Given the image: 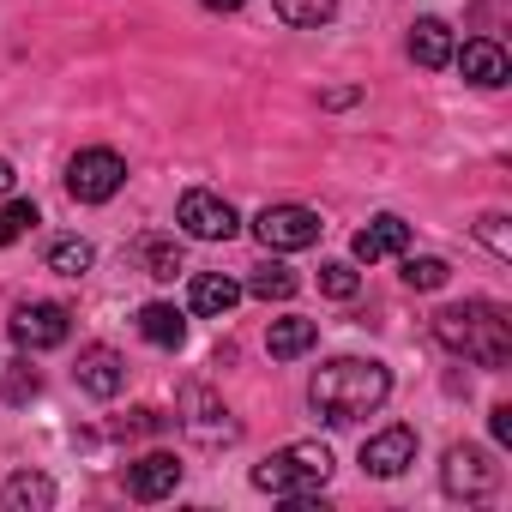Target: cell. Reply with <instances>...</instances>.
<instances>
[{"mask_svg": "<svg viewBox=\"0 0 512 512\" xmlns=\"http://www.w3.org/2000/svg\"><path fill=\"white\" fill-rule=\"evenodd\" d=\"M386 398H392V374H386V362H362V356H338V362H326V368L314 374V386H308L314 416L332 422V428L362 422V416L380 410Z\"/></svg>", "mask_w": 512, "mask_h": 512, "instance_id": "obj_1", "label": "cell"}, {"mask_svg": "<svg viewBox=\"0 0 512 512\" xmlns=\"http://www.w3.org/2000/svg\"><path fill=\"white\" fill-rule=\"evenodd\" d=\"M434 338L476 362V368H506L512 362V320L494 308V302H464V308H440L434 314Z\"/></svg>", "mask_w": 512, "mask_h": 512, "instance_id": "obj_2", "label": "cell"}, {"mask_svg": "<svg viewBox=\"0 0 512 512\" xmlns=\"http://www.w3.org/2000/svg\"><path fill=\"white\" fill-rule=\"evenodd\" d=\"M326 482H332V452H326L320 440L278 446L272 458L253 464V488H260V494H278V500H314Z\"/></svg>", "mask_w": 512, "mask_h": 512, "instance_id": "obj_3", "label": "cell"}, {"mask_svg": "<svg viewBox=\"0 0 512 512\" xmlns=\"http://www.w3.org/2000/svg\"><path fill=\"white\" fill-rule=\"evenodd\" d=\"M320 211H308V205H266L260 217H253V235H260V247L266 253H302V247H314L320 241Z\"/></svg>", "mask_w": 512, "mask_h": 512, "instance_id": "obj_4", "label": "cell"}, {"mask_svg": "<svg viewBox=\"0 0 512 512\" xmlns=\"http://www.w3.org/2000/svg\"><path fill=\"white\" fill-rule=\"evenodd\" d=\"M121 181H127V163H121L109 145H91V151H79V157L67 163V193H73L79 205H103V199H115Z\"/></svg>", "mask_w": 512, "mask_h": 512, "instance_id": "obj_5", "label": "cell"}, {"mask_svg": "<svg viewBox=\"0 0 512 512\" xmlns=\"http://www.w3.org/2000/svg\"><path fill=\"white\" fill-rule=\"evenodd\" d=\"M175 223H181L193 241H229V235L241 229L235 205H229L223 193H211V187H187L181 205H175Z\"/></svg>", "mask_w": 512, "mask_h": 512, "instance_id": "obj_6", "label": "cell"}, {"mask_svg": "<svg viewBox=\"0 0 512 512\" xmlns=\"http://www.w3.org/2000/svg\"><path fill=\"white\" fill-rule=\"evenodd\" d=\"M440 488H446L452 500H482V494L500 488V464H494L482 446H452L446 464H440Z\"/></svg>", "mask_w": 512, "mask_h": 512, "instance_id": "obj_7", "label": "cell"}, {"mask_svg": "<svg viewBox=\"0 0 512 512\" xmlns=\"http://www.w3.org/2000/svg\"><path fill=\"white\" fill-rule=\"evenodd\" d=\"M7 332H13L19 350H55V344H67L73 314H67L61 302H25V308H13Z\"/></svg>", "mask_w": 512, "mask_h": 512, "instance_id": "obj_8", "label": "cell"}, {"mask_svg": "<svg viewBox=\"0 0 512 512\" xmlns=\"http://www.w3.org/2000/svg\"><path fill=\"white\" fill-rule=\"evenodd\" d=\"M410 464H416V428L392 422V428H380L374 440H362V470H368V476L392 482V476H404Z\"/></svg>", "mask_w": 512, "mask_h": 512, "instance_id": "obj_9", "label": "cell"}, {"mask_svg": "<svg viewBox=\"0 0 512 512\" xmlns=\"http://www.w3.org/2000/svg\"><path fill=\"white\" fill-rule=\"evenodd\" d=\"M175 488H181V458L175 452H145L139 464H127V494L133 500L151 506V500H169Z\"/></svg>", "mask_w": 512, "mask_h": 512, "instance_id": "obj_10", "label": "cell"}, {"mask_svg": "<svg viewBox=\"0 0 512 512\" xmlns=\"http://www.w3.org/2000/svg\"><path fill=\"white\" fill-rule=\"evenodd\" d=\"M452 61H458V73H464L470 85H482V91H500V85L512 79V67H506V49H500L494 37H470L464 49H452Z\"/></svg>", "mask_w": 512, "mask_h": 512, "instance_id": "obj_11", "label": "cell"}, {"mask_svg": "<svg viewBox=\"0 0 512 512\" xmlns=\"http://www.w3.org/2000/svg\"><path fill=\"white\" fill-rule=\"evenodd\" d=\"M79 386L91 392V398H121V386H127V362L109 350V344H91V350H79Z\"/></svg>", "mask_w": 512, "mask_h": 512, "instance_id": "obj_12", "label": "cell"}, {"mask_svg": "<svg viewBox=\"0 0 512 512\" xmlns=\"http://www.w3.org/2000/svg\"><path fill=\"white\" fill-rule=\"evenodd\" d=\"M404 247H410V223L392 217V211L374 217L368 229H356V260H362V266H374V260H398Z\"/></svg>", "mask_w": 512, "mask_h": 512, "instance_id": "obj_13", "label": "cell"}, {"mask_svg": "<svg viewBox=\"0 0 512 512\" xmlns=\"http://www.w3.org/2000/svg\"><path fill=\"white\" fill-rule=\"evenodd\" d=\"M452 25L446 19H416L410 25V61L416 67H428V73H440V67H452Z\"/></svg>", "mask_w": 512, "mask_h": 512, "instance_id": "obj_14", "label": "cell"}, {"mask_svg": "<svg viewBox=\"0 0 512 512\" xmlns=\"http://www.w3.org/2000/svg\"><path fill=\"white\" fill-rule=\"evenodd\" d=\"M235 302H241V284L223 278V272H199V278L187 284V308H193L199 320H223Z\"/></svg>", "mask_w": 512, "mask_h": 512, "instance_id": "obj_15", "label": "cell"}, {"mask_svg": "<svg viewBox=\"0 0 512 512\" xmlns=\"http://www.w3.org/2000/svg\"><path fill=\"white\" fill-rule=\"evenodd\" d=\"M187 434H199L205 446H223V440H235V422H229V410L205 392V386H193L187 392Z\"/></svg>", "mask_w": 512, "mask_h": 512, "instance_id": "obj_16", "label": "cell"}, {"mask_svg": "<svg viewBox=\"0 0 512 512\" xmlns=\"http://www.w3.org/2000/svg\"><path fill=\"white\" fill-rule=\"evenodd\" d=\"M0 506L7 512H49L55 506V482L43 470H19V476H7V488H0Z\"/></svg>", "mask_w": 512, "mask_h": 512, "instance_id": "obj_17", "label": "cell"}, {"mask_svg": "<svg viewBox=\"0 0 512 512\" xmlns=\"http://www.w3.org/2000/svg\"><path fill=\"white\" fill-rule=\"evenodd\" d=\"M139 338L157 344V350H181V344H187V320H181L169 302H145V308H139Z\"/></svg>", "mask_w": 512, "mask_h": 512, "instance_id": "obj_18", "label": "cell"}, {"mask_svg": "<svg viewBox=\"0 0 512 512\" xmlns=\"http://www.w3.org/2000/svg\"><path fill=\"white\" fill-rule=\"evenodd\" d=\"M314 344H320V326H314V320H272V332H266L272 362H296V356H308Z\"/></svg>", "mask_w": 512, "mask_h": 512, "instance_id": "obj_19", "label": "cell"}, {"mask_svg": "<svg viewBox=\"0 0 512 512\" xmlns=\"http://www.w3.org/2000/svg\"><path fill=\"white\" fill-rule=\"evenodd\" d=\"M133 253H139L145 278H157V284H169V278L181 272V241H175V235H139Z\"/></svg>", "mask_w": 512, "mask_h": 512, "instance_id": "obj_20", "label": "cell"}, {"mask_svg": "<svg viewBox=\"0 0 512 512\" xmlns=\"http://www.w3.org/2000/svg\"><path fill=\"white\" fill-rule=\"evenodd\" d=\"M91 241H79V235H61V241H49V272L55 278H85L91 272Z\"/></svg>", "mask_w": 512, "mask_h": 512, "instance_id": "obj_21", "label": "cell"}, {"mask_svg": "<svg viewBox=\"0 0 512 512\" xmlns=\"http://www.w3.org/2000/svg\"><path fill=\"white\" fill-rule=\"evenodd\" d=\"M272 7H278L284 25H296V31H320V25L338 13V0H272Z\"/></svg>", "mask_w": 512, "mask_h": 512, "instance_id": "obj_22", "label": "cell"}, {"mask_svg": "<svg viewBox=\"0 0 512 512\" xmlns=\"http://www.w3.org/2000/svg\"><path fill=\"white\" fill-rule=\"evenodd\" d=\"M247 296H260V302H290V296H296V272L272 260V266H260V272L247 278Z\"/></svg>", "mask_w": 512, "mask_h": 512, "instance_id": "obj_23", "label": "cell"}, {"mask_svg": "<svg viewBox=\"0 0 512 512\" xmlns=\"http://www.w3.org/2000/svg\"><path fill=\"white\" fill-rule=\"evenodd\" d=\"M452 278V266L440 260V253H404V284L410 290H440Z\"/></svg>", "mask_w": 512, "mask_h": 512, "instance_id": "obj_24", "label": "cell"}, {"mask_svg": "<svg viewBox=\"0 0 512 512\" xmlns=\"http://www.w3.org/2000/svg\"><path fill=\"white\" fill-rule=\"evenodd\" d=\"M43 217H37V205L31 199H13V205H0V247H13L19 235H31Z\"/></svg>", "mask_w": 512, "mask_h": 512, "instance_id": "obj_25", "label": "cell"}, {"mask_svg": "<svg viewBox=\"0 0 512 512\" xmlns=\"http://www.w3.org/2000/svg\"><path fill=\"white\" fill-rule=\"evenodd\" d=\"M362 290V278H356V266H344V260H332V266H320V296H332V302H350Z\"/></svg>", "mask_w": 512, "mask_h": 512, "instance_id": "obj_26", "label": "cell"}, {"mask_svg": "<svg viewBox=\"0 0 512 512\" xmlns=\"http://www.w3.org/2000/svg\"><path fill=\"white\" fill-rule=\"evenodd\" d=\"M476 235H482V241L500 253V260H512V235H506V217H500V211H488V217L476 223Z\"/></svg>", "mask_w": 512, "mask_h": 512, "instance_id": "obj_27", "label": "cell"}, {"mask_svg": "<svg viewBox=\"0 0 512 512\" xmlns=\"http://www.w3.org/2000/svg\"><path fill=\"white\" fill-rule=\"evenodd\" d=\"M37 392H43L37 368H31V362H19V368L7 374V398H13V404H25V398H37Z\"/></svg>", "mask_w": 512, "mask_h": 512, "instance_id": "obj_28", "label": "cell"}, {"mask_svg": "<svg viewBox=\"0 0 512 512\" xmlns=\"http://www.w3.org/2000/svg\"><path fill=\"white\" fill-rule=\"evenodd\" d=\"M488 428H494L500 446H512V404H494V410H488Z\"/></svg>", "mask_w": 512, "mask_h": 512, "instance_id": "obj_29", "label": "cell"}, {"mask_svg": "<svg viewBox=\"0 0 512 512\" xmlns=\"http://www.w3.org/2000/svg\"><path fill=\"white\" fill-rule=\"evenodd\" d=\"M199 7H211V13H241V0H199Z\"/></svg>", "mask_w": 512, "mask_h": 512, "instance_id": "obj_30", "label": "cell"}, {"mask_svg": "<svg viewBox=\"0 0 512 512\" xmlns=\"http://www.w3.org/2000/svg\"><path fill=\"white\" fill-rule=\"evenodd\" d=\"M7 187H13V163H7V157H0V193H7Z\"/></svg>", "mask_w": 512, "mask_h": 512, "instance_id": "obj_31", "label": "cell"}]
</instances>
